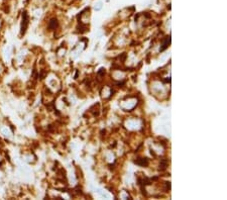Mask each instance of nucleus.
Returning a JSON list of instances; mask_svg holds the SVG:
<instances>
[{"instance_id": "7ed1b4c3", "label": "nucleus", "mask_w": 227, "mask_h": 200, "mask_svg": "<svg viewBox=\"0 0 227 200\" xmlns=\"http://www.w3.org/2000/svg\"><path fill=\"white\" fill-rule=\"evenodd\" d=\"M135 163L138 164V165H142V166H147L148 164V161H147V159H142V162H139V161H135Z\"/></svg>"}, {"instance_id": "f03ea898", "label": "nucleus", "mask_w": 227, "mask_h": 200, "mask_svg": "<svg viewBox=\"0 0 227 200\" xmlns=\"http://www.w3.org/2000/svg\"><path fill=\"white\" fill-rule=\"evenodd\" d=\"M58 24H59L58 20H57L56 18H53V19H51V21L49 22V28L51 30H54L58 27Z\"/></svg>"}, {"instance_id": "f257e3e1", "label": "nucleus", "mask_w": 227, "mask_h": 200, "mask_svg": "<svg viewBox=\"0 0 227 200\" xmlns=\"http://www.w3.org/2000/svg\"><path fill=\"white\" fill-rule=\"evenodd\" d=\"M28 25V16L27 14V12H23L22 14V24H21V35L25 32Z\"/></svg>"}]
</instances>
